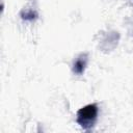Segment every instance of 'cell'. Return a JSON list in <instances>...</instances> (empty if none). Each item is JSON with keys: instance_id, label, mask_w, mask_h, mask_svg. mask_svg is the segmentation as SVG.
<instances>
[{"instance_id": "6da1fadb", "label": "cell", "mask_w": 133, "mask_h": 133, "mask_svg": "<svg viewBox=\"0 0 133 133\" xmlns=\"http://www.w3.org/2000/svg\"><path fill=\"white\" fill-rule=\"evenodd\" d=\"M99 108L97 104H88L81 107L76 113L77 124L84 130H90L97 123Z\"/></svg>"}, {"instance_id": "7a4b0ae2", "label": "cell", "mask_w": 133, "mask_h": 133, "mask_svg": "<svg viewBox=\"0 0 133 133\" xmlns=\"http://www.w3.org/2000/svg\"><path fill=\"white\" fill-rule=\"evenodd\" d=\"M88 61V55L87 53H81L73 62V73L76 75H82L86 69Z\"/></svg>"}, {"instance_id": "3957f363", "label": "cell", "mask_w": 133, "mask_h": 133, "mask_svg": "<svg viewBox=\"0 0 133 133\" xmlns=\"http://www.w3.org/2000/svg\"><path fill=\"white\" fill-rule=\"evenodd\" d=\"M21 17L23 20H33V19H36L37 15H36V12L29 10V11H23L21 14Z\"/></svg>"}]
</instances>
